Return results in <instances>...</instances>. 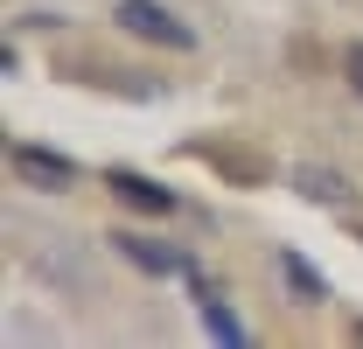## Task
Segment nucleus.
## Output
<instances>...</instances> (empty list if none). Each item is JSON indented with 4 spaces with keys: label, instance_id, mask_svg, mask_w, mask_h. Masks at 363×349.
<instances>
[{
    "label": "nucleus",
    "instance_id": "obj_5",
    "mask_svg": "<svg viewBox=\"0 0 363 349\" xmlns=\"http://www.w3.org/2000/svg\"><path fill=\"white\" fill-rule=\"evenodd\" d=\"M196 154L224 174V182H266V174H272V161L259 154V147H217V140H196Z\"/></svg>",
    "mask_w": 363,
    "mask_h": 349
},
{
    "label": "nucleus",
    "instance_id": "obj_11",
    "mask_svg": "<svg viewBox=\"0 0 363 349\" xmlns=\"http://www.w3.org/2000/svg\"><path fill=\"white\" fill-rule=\"evenodd\" d=\"M357 238H363V223H357Z\"/></svg>",
    "mask_w": 363,
    "mask_h": 349
},
{
    "label": "nucleus",
    "instance_id": "obj_2",
    "mask_svg": "<svg viewBox=\"0 0 363 349\" xmlns=\"http://www.w3.org/2000/svg\"><path fill=\"white\" fill-rule=\"evenodd\" d=\"M7 168H14V182H21V189H43V196L77 189V161H70V154H49V147H35V140L7 147Z\"/></svg>",
    "mask_w": 363,
    "mask_h": 349
},
{
    "label": "nucleus",
    "instance_id": "obj_9",
    "mask_svg": "<svg viewBox=\"0 0 363 349\" xmlns=\"http://www.w3.org/2000/svg\"><path fill=\"white\" fill-rule=\"evenodd\" d=\"M342 77H350V91L363 98V43H350V49H342Z\"/></svg>",
    "mask_w": 363,
    "mask_h": 349
},
{
    "label": "nucleus",
    "instance_id": "obj_1",
    "mask_svg": "<svg viewBox=\"0 0 363 349\" xmlns=\"http://www.w3.org/2000/svg\"><path fill=\"white\" fill-rule=\"evenodd\" d=\"M126 35H140V43H154V49H196V28L189 21H175L161 0H119V14H112Z\"/></svg>",
    "mask_w": 363,
    "mask_h": 349
},
{
    "label": "nucleus",
    "instance_id": "obj_6",
    "mask_svg": "<svg viewBox=\"0 0 363 349\" xmlns=\"http://www.w3.org/2000/svg\"><path fill=\"white\" fill-rule=\"evenodd\" d=\"M294 189L315 196V203H350V196H357L350 174H335V168H294Z\"/></svg>",
    "mask_w": 363,
    "mask_h": 349
},
{
    "label": "nucleus",
    "instance_id": "obj_10",
    "mask_svg": "<svg viewBox=\"0 0 363 349\" xmlns=\"http://www.w3.org/2000/svg\"><path fill=\"white\" fill-rule=\"evenodd\" d=\"M357 343H363V321H357Z\"/></svg>",
    "mask_w": 363,
    "mask_h": 349
},
{
    "label": "nucleus",
    "instance_id": "obj_4",
    "mask_svg": "<svg viewBox=\"0 0 363 349\" xmlns=\"http://www.w3.org/2000/svg\"><path fill=\"white\" fill-rule=\"evenodd\" d=\"M105 189H112L126 210H147V217H168V210H175V196H168L154 174H133V168H112V174H105Z\"/></svg>",
    "mask_w": 363,
    "mask_h": 349
},
{
    "label": "nucleus",
    "instance_id": "obj_7",
    "mask_svg": "<svg viewBox=\"0 0 363 349\" xmlns=\"http://www.w3.org/2000/svg\"><path fill=\"white\" fill-rule=\"evenodd\" d=\"M279 279H286L301 301H328V279H321V272L301 259V252H279Z\"/></svg>",
    "mask_w": 363,
    "mask_h": 349
},
{
    "label": "nucleus",
    "instance_id": "obj_8",
    "mask_svg": "<svg viewBox=\"0 0 363 349\" xmlns=\"http://www.w3.org/2000/svg\"><path fill=\"white\" fill-rule=\"evenodd\" d=\"M203 328H210V336H217V343H230V349H245V321H238V314H230L224 301H217V294H210V287H203Z\"/></svg>",
    "mask_w": 363,
    "mask_h": 349
},
{
    "label": "nucleus",
    "instance_id": "obj_3",
    "mask_svg": "<svg viewBox=\"0 0 363 349\" xmlns=\"http://www.w3.org/2000/svg\"><path fill=\"white\" fill-rule=\"evenodd\" d=\"M112 245H119V252H126L140 272H182V279H196V259H189L182 245H161V238H133V231H119Z\"/></svg>",
    "mask_w": 363,
    "mask_h": 349
}]
</instances>
